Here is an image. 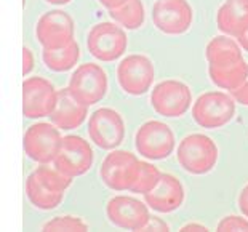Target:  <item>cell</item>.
Segmentation results:
<instances>
[{"label": "cell", "mask_w": 248, "mask_h": 232, "mask_svg": "<svg viewBox=\"0 0 248 232\" xmlns=\"http://www.w3.org/2000/svg\"><path fill=\"white\" fill-rule=\"evenodd\" d=\"M205 56L210 80L218 88L232 92L248 77V62L242 55V46L229 35H218L210 40Z\"/></svg>", "instance_id": "cell-1"}, {"label": "cell", "mask_w": 248, "mask_h": 232, "mask_svg": "<svg viewBox=\"0 0 248 232\" xmlns=\"http://www.w3.org/2000/svg\"><path fill=\"white\" fill-rule=\"evenodd\" d=\"M192 93L186 83L176 78H167L157 83L151 92V106L162 117H183L191 109Z\"/></svg>", "instance_id": "cell-8"}, {"label": "cell", "mask_w": 248, "mask_h": 232, "mask_svg": "<svg viewBox=\"0 0 248 232\" xmlns=\"http://www.w3.org/2000/svg\"><path fill=\"white\" fill-rule=\"evenodd\" d=\"M58 103V90L44 77H29L23 83V114L28 119L50 117Z\"/></svg>", "instance_id": "cell-16"}, {"label": "cell", "mask_w": 248, "mask_h": 232, "mask_svg": "<svg viewBox=\"0 0 248 232\" xmlns=\"http://www.w3.org/2000/svg\"><path fill=\"white\" fill-rule=\"evenodd\" d=\"M34 69V55L29 48H23V76H29L31 71Z\"/></svg>", "instance_id": "cell-28"}, {"label": "cell", "mask_w": 248, "mask_h": 232, "mask_svg": "<svg viewBox=\"0 0 248 232\" xmlns=\"http://www.w3.org/2000/svg\"><path fill=\"white\" fill-rule=\"evenodd\" d=\"M216 231H219V232L245 231V232H248V218L247 216L245 218H242V216H235V215L224 216V218L218 223V226H216Z\"/></svg>", "instance_id": "cell-25"}, {"label": "cell", "mask_w": 248, "mask_h": 232, "mask_svg": "<svg viewBox=\"0 0 248 232\" xmlns=\"http://www.w3.org/2000/svg\"><path fill=\"white\" fill-rule=\"evenodd\" d=\"M168 229H170V226L160 218H157V216H151L147 224L142 228V231H168Z\"/></svg>", "instance_id": "cell-27"}, {"label": "cell", "mask_w": 248, "mask_h": 232, "mask_svg": "<svg viewBox=\"0 0 248 232\" xmlns=\"http://www.w3.org/2000/svg\"><path fill=\"white\" fill-rule=\"evenodd\" d=\"M231 96L235 99V103L242 104V106H248V77L245 78V82L240 87H237L235 90H232Z\"/></svg>", "instance_id": "cell-26"}, {"label": "cell", "mask_w": 248, "mask_h": 232, "mask_svg": "<svg viewBox=\"0 0 248 232\" xmlns=\"http://www.w3.org/2000/svg\"><path fill=\"white\" fill-rule=\"evenodd\" d=\"M90 229V226L82 218L77 216H55L53 219L46 221L42 226V231L45 232H85Z\"/></svg>", "instance_id": "cell-24"}, {"label": "cell", "mask_w": 248, "mask_h": 232, "mask_svg": "<svg viewBox=\"0 0 248 232\" xmlns=\"http://www.w3.org/2000/svg\"><path fill=\"white\" fill-rule=\"evenodd\" d=\"M176 159L183 170L191 175H207L218 162V146L203 133L187 135L178 146Z\"/></svg>", "instance_id": "cell-3"}, {"label": "cell", "mask_w": 248, "mask_h": 232, "mask_svg": "<svg viewBox=\"0 0 248 232\" xmlns=\"http://www.w3.org/2000/svg\"><path fill=\"white\" fill-rule=\"evenodd\" d=\"M71 183V176L64 175L56 167L42 163V167H37L26 179V196L35 208L48 212L61 205Z\"/></svg>", "instance_id": "cell-2"}, {"label": "cell", "mask_w": 248, "mask_h": 232, "mask_svg": "<svg viewBox=\"0 0 248 232\" xmlns=\"http://www.w3.org/2000/svg\"><path fill=\"white\" fill-rule=\"evenodd\" d=\"M88 115V106L78 103L76 98H72L69 90H60L58 92V103L55 110L51 112V124H55L60 130L69 131L78 128L85 122Z\"/></svg>", "instance_id": "cell-19"}, {"label": "cell", "mask_w": 248, "mask_h": 232, "mask_svg": "<svg viewBox=\"0 0 248 232\" xmlns=\"http://www.w3.org/2000/svg\"><path fill=\"white\" fill-rule=\"evenodd\" d=\"M216 24L224 35L237 39L248 26V0H226L218 8Z\"/></svg>", "instance_id": "cell-20"}, {"label": "cell", "mask_w": 248, "mask_h": 232, "mask_svg": "<svg viewBox=\"0 0 248 232\" xmlns=\"http://www.w3.org/2000/svg\"><path fill=\"white\" fill-rule=\"evenodd\" d=\"M237 42H239V45L242 46V50L248 53V26H247V29L244 31V32L237 37Z\"/></svg>", "instance_id": "cell-32"}, {"label": "cell", "mask_w": 248, "mask_h": 232, "mask_svg": "<svg viewBox=\"0 0 248 232\" xmlns=\"http://www.w3.org/2000/svg\"><path fill=\"white\" fill-rule=\"evenodd\" d=\"M109 15L114 23L122 26L124 29L136 31L140 29L146 21L144 3L141 0H128L122 7L109 10Z\"/></svg>", "instance_id": "cell-22"}, {"label": "cell", "mask_w": 248, "mask_h": 232, "mask_svg": "<svg viewBox=\"0 0 248 232\" xmlns=\"http://www.w3.org/2000/svg\"><path fill=\"white\" fill-rule=\"evenodd\" d=\"M76 34V24L69 13L50 10L37 21L35 37L42 48H61L71 44Z\"/></svg>", "instance_id": "cell-15"}, {"label": "cell", "mask_w": 248, "mask_h": 232, "mask_svg": "<svg viewBox=\"0 0 248 232\" xmlns=\"http://www.w3.org/2000/svg\"><path fill=\"white\" fill-rule=\"evenodd\" d=\"M194 12L187 0H157L152 7V23L167 35H181L192 26Z\"/></svg>", "instance_id": "cell-14"}, {"label": "cell", "mask_w": 248, "mask_h": 232, "mask_svg": "<svg viewBox=\"0 0 248 232\" xmlns=\"http://www.w3.org/2000/svg\"><path fill=\"white\" fill-rule=\"evenodd\" d=\"M94 160L93 149L82 136L67 135L62 138L60 151L53 160V165L60 171L71 178L82 176L92 168Z\"/></svg>", "instance_id": "cell-13"}, {"label": "cell", "mask_w": 248, "mask_h": 232, "mask_svg": "<svg viewBox=\"0 0 248 232\" xmlns=\"http://www.w3.org/2000/svg\"><path fill=\"white\" fill-rule=\"evenodd\" d=\"M62 136L55 124L39 122L31 125L24 133L23 147L26 155L37 163H51L60 151Z\"/></svg>", "instance_id": "cell-10"}, {"label": "cell", "mask_w": 248, "mask_h": 232, "mask_svg": "<svg viewBox=\"0 0 248 232\" xmlns=\"http://www.w3.org/2000/svg\"><path fill=\"white\" fill-rule=\"evenodd\" d=\"M98 2L101 3L104 8H108V10H114V8L122 7V5H124L125 2H128V0H98Z\"/></svg>", "instance_id": "cell-30"}, {"label": "cell", "mask_w": 248, "mask_h": 232, "mask_svg": "<svg viewBox=\"0 0 248 232\" xmlns=\"http://www.w3.org/2000/svg\"><path fill=\"white\" fill-rule=\"evenodd\" d=\"M184 197L186 192H184L183 183L175 175L162 173L159 184L152 191L144 194V202L157 213H173L181 208Z\"/></svg>", "instance_id": "cell-18"}, {"label": "cell", "mask_w": 248, "mask_h": 232, "mask_svg": "<svg viewBox=\"0 0 248 232\" xmlns=\"http://www.w3.org/2000/svg\"><path fill=\"white\" fill-rule=\"evenodd\" d=\"M154 62L146 55H128L117 66V82L120 88L131 96L147 93L154 83Z\"/></svg>", "instance_id": "cell-9"}, {"label": "cell", "mask_w": 248, "mask_h": 232, "mask_svg": "<svg viewBox=\"0 0 248 232\" xmlns=\"http://www.w3.org/2000/svg\"><path fill=\"white\" fill-rule=\"evenodd\" d=\"M235 115V99L223 92H208L192 104V119L202 128L215 130L228 125Z\"/></svg>", "instance_id": "cell-4"}, {"label": "cell", "mask_w": 248, "mask_h": 232, "mask_svg": "<svg viewBox=\"0 0 248 232\" xmlns=\"http://www.w3.org/2000/svg\"><path fill=\"white\" fill-rule=\"evenodd\" d=\"M45 2L51 5H66V3H71L72 0H45Z\"/></svg>", "instance_id": "cell-33"}, {"label": "cell", "mask_w": 248, "mask_h": 232, "mask_svg": "<svg viewBox=\"0 0 248 232\" xmlns=\"http://www.w3.org/2000/svg\"><path fill=\"white\" fill-rule=\"evenodd\" d=\"M237 203H239L240 213L248 218V184H247V186H244V189L240 191V194H239V200H237Z\"/></svg>", "instance_id": "cell-29"}, {"label": "cell", "mask_w": 248, "mask_h": 232, "mask_svg": "<svg viewBox=\"0 0 248 232\" xmlns=\"http://www.w3.org/2000/svg\"><path fill=\"white\" fill-rule=\"evenodd\" d=\"M42 60L45 66L53 72H66L72 69L80 60V46L76 40L61 48H44Z\"/></svg>", "instance_id": "cell-21"}, {"label": "cell", "mask_w": 248, "mask_h": 232, "mask_svg": "<svg viewBox=\"0 0 248 232\" xmlns=\"http://www.w3.org/2000/svg\"><path fill=\"white\" fill-rule=\"evenodd\" d=\"M162 178L160 170L155 165H152L149 162H142L140 160V167H138V173H136V179L131 186L130 191L135 194H147L152 191L157 184H159Z\"/></svg>", "instance_id": "cell-23"}, {"label": "cell", "mask_w": 248, "mask_h": 232, "mask_svg": "<svg viewBox=\"0 0 248 232\" xmlns=\"http://www.w3.org/2000/svg\"><path fill=\"white\" fill-rule=\"evenodd\" d=\"M87 46L90 55L96 58L98 61L112 62L124 56L128 46V37L126 32L117 23H103L94 24L90 29L87 37Z\"/></svg>", "instance_id": "cell-5"}, {"label": "cell", "mask_w": 248, "mask_h": 232, "mask_svg": "<svg viewBox=\"0 0 248 232\" xmlns=\"http://www.w3.org/2000/svg\"><path fill=\"white\" fill-rule=\"evenodd\" d=\"M88 136L99 149L112 151L125 138V122L115 109L99 108L90 115Z\"/></svg>", "instance_id": "cell-12"}, {"label": "cell", "mask_w": 248, "mask_h": 232, "mask_svg": "<svg viewBox=\"0 0 248 232\" xmlns=\"http://www.w3.org/2000/svg\"><path fill=\"white\" fill-rule=\"evenodd\" d=\"M175 133L160 120H147L135 133V147L147 160H163L175 149Z\"/></svg>", "instance_id": "cell-7"}, {"label": "cell", "mask_w": 248, "mask_h": 232, "mask_svg": "<svg viewBox=\"0 0 248 232\" xmlns=\"http://www.w3.org/2000/svg\"><path fill=\"white\" fill-rule=\"evenodd\" d=\"M140 160L135 154L122 149H112L103 160L99 176L112 191H130L133 186Z\"/></svg>", "instance_id": "cell-11"}, {"label": "cell", "mask_w": 248, "mask_h": 232, "mask_svg": "<svg viewBox=\"0 0 248 232\" xmlns=\"http://www.w3.org/2000/svg\"><path fill=\"white\" fill-rule=\"evenodd\" d=\"M108 88L109 80L106 71L93 62H85V64L78 66L72 72L69 85H67L72 98H76L78 103L85 104L88 108L101 101L106 96Z\"/></svg>", "instance_id": "cell-6"}, {"label": "cell", "mask_w": 248, "mask_h": 232, "mask_svg": "<svg viewBox=\"0 0 248 232\" xmlns=\"http://www.w3.org/2000/svg\"><path fill=\"white\" fill-rule=\"evenodd\" d=\"M106 215L110 224L126 231H142L151 215L146 202L128 196H115L106 205Z\"/></svg>", "instance_id": "cell-17"}, {"label": "cell", "mask_w": 248, "mask_h": 232, "mask_svg": "<svg viewBox=\"0 0 248 232\" xmlns=\"http://www.w3.org/2000/svg\"><path fill=\"white\" fill-rule=\"evenodd\" d=\"M181 232H191V231H208L207 226L203 224H199V223H187L184 224L181 229H179Z\"/></svg>", "instance_id": "cell-31"}]
</instances>
